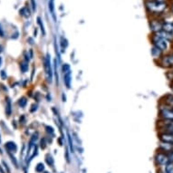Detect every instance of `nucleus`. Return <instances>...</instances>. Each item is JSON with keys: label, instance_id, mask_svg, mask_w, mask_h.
<instances>
[{"label": "nucleus", "instance_id": "obj_1", "mask_svg": "<svg viewBox=\"0 0 173 173\" xmlns=\"http://www.w3.org/2000/svg\"><path fill=\"white\" fill-rule=\"evenodd\" d=\"M147 8L154 13H160L166 8V3L163 0H151L146 3Z\"/></svg>", "mask_w": 173, "mask_h": 173}, {"label": "nucleus", "instance_id": "obj_6", "mask_svg": "<svg viewBox=\"0 0 173 173\" xmlns=\"http://www.w3.org/2000/svg\"><path fill=\"white\" fill-rule=\"evenodd\" d=\"M160 140H162V142L165 143H170L173 145V134L171 133H163L160 135Z\"/></svg>", "mask_w": 173, "mask_h": 173}, {"label": "nucleus", "instance_id": "obj_15", "mask_svg": "<svg viewBox=\"0 0 173 173\" xmlns=\"http://www.w3.org/2000/svg\"><path fill=\"white\" fill-rule=\"evenodd\" d=\"M48 6H49V11H50L51 15L53 16L54 19L56 20V15H55V2H54V0H49Z\"/></svg>", "mask_w": 173, "mask_h": 173}, {"label": "nucleus", "instance_id": "obj_30", "mask_svg": "<svg viewBox=\"0 0 173 173\" xmlns=\"http://www.w3.org/2000/svg\"><path fill=\"white\" fill-rule=\"evenodd\" d=\"M46 129H47V132H48V133H54V131H53V128H52V127L47 126V127H46Z\"/></svg>", "mask_w": 173, "mask_h": 173}, {"label": "nucleus", "instance_id": "obj_24", "mask_svg": "<svg viewBox=\"0 0 173 173\" xmlns=\"http://www.w3.org/2000/svg\"><path fill=\"white\" fill-rule=\"evenodd\" d=\"M45 160H46V162H47L48 165H53V164H54V159H53V157H52L50 154H48V155L46 156Z\"/></svg>", "mask_w": 173, "mask_h": 173}, {"label": "nucleus", "instance_id": "obj_26", "mask_svg": "<svg viewBox=\"0 0 173 173\" xmlns=\"http://www.w3.org/2000/svg\"><path fill=\"white\" fill-rule=\"evenodd\" d=\"M37 23H38V25H40V27H41V30H42L43 34L44 35V34H45V31H44V25L42 24V21H41V18H40V17H38V18H37Z\"/></svg>", "mask_w": 173, "mask_h": 173}, {"label": "nucleus", "instance_id": "obj_28", "mask_svg": "<svg viewBox=\"0 0 173 173\" xmlns=\"http://www.w3.org/2000/svg\"><path fill=\"white\" fill-rule=\"evenodd\" d=\"M31 3H32V7H33V10H36V9H37V4L35 3V0H31Z\"/></svg>", "mask_w": 173, "mask_h": 173}, {"label": "nucleus", "instance_id": "obj_7", "mask_svg": "<svg viewBox=\"0 0 173 173\" xmlns=\"http://www.w3.org/2000/svg\"><path fill=\"white\" fill-rule=\"evenodd\" d=\"M156 37L165 39V40H167V41L171 40V39L173 38L172 35H171V34H169V33H167V32H165V31H159V32H157V33H156Z\"/></svg>", "mask_w": 173, "mask_h": 173}, {"label": "nucleus", "instance_id": "obj_18", "mask_svg": "<svg viewBox=\"0 0 173 173\" xmlns=\"http://www.w3.org/2000/svg\"><path fill=\"white\" fill-rule=\"evenodd\" d=\"M165 173H173V162H170L165 166Z\"/></svg>", "mask_w": 173, "mask_h": 173}, {"label": "nucleus", "instance_id": "obj_22", "mask_svg": "<svg viewBox=\"0 0 173 173\" xmlns=\"http://www.w3.org/2000/svg\"><path fill=\"white\" fill-rule=\"evenodd\" d=\"M68 44H67V40L64 38V37H61V46H62V49L63 51L67 47Z\"/></svg>", "mask_w": 173, "mask_h": 173}, {"label": "nucleus", "instance_id": "obj_4", "mask_svg": "<svg viewBox=\"0 0 173 173\" xmlns=\"http://www.w3.org/2000/svg\"><path fill=\"white\" fill-rule=\"evenodd\" d=\"M156 161L160 165H167L171 162L169 156L164 153H158L156 155Z\"/></svg>", "mask_w": 173, "mask_h": 173}, {"label": "nucleus", "instance_id": "obj_17", "mask_svg": "<svg viewBox=\"0 0 173 173\" xmlns=\"http://www.w3.org/2000/svg\"><path fill=\"white\" fill-rule=\"evenodd\" d=\"M20 15H22L25 17H28L30 16V11L27 7H24L20 10Z\"/></svg>", "mask_w": 173, "mask_h": 173}, {"label": "nucleus", "instance_id": "obj_32", "mask_svg": "<svg viewBox=\"0 0 173 173\" xmlns=\"http://www.w3.org/2000/svg\"><path fill=\"white\" fill-rule=\"evenodd\" d=\"M1 76L3 79H6V74H5V71H2L1 72Z\"/></svg>", "mask_w": 173, "mask_h": 173}, {"label": "nucleus", "instance_id": "obj_9", "mask_svg": "<svg viewBox=\"0 0 173 173\" xmlns=\"http://www.w3.org/2000/svg\"><path fill=\"white\" fill-rule=\"evenodd\" d=\"M6 149L9 152H16L17 150V146L14 141H8L6 143Z\"/></svg>", "mask_w": 173, "mask_h": 173}, {"label": "nucleus", "instance_id": "obj_16", "mask_svg": "<svg viewBox=\"0 0 173 173\" xmlns=\"http://www.w3.org/2000/svg\"><path fill=\"white\" fill-rule=\"evenodd\" d=\"M161 52H162V51H160L159 48H157V47H155V46H154L153 48L152 49V56H153V57H155V58L159 57V56H160Z\"/></svg>", "mask_w": 173, "mask_h": 173}, {"label": "nucleus", "instance_id": "obj_3", "mask_svg": "<svg viewBox=\"0 0 173 173\" xmlns=\"http://www.w3.org/2000/svg\"><path fill=\"white\" fill-rule=\"evenodd\" d=\"M152 41H153L154 46L159 48L160 51H164L168 48V41L165 39L160 38V37H158L155 36L152 38Z\"/></svg>", "mask_w": 173, "mask_h": 173}, {"label": "nucleus", "instance_id": "obj_12", "mask_svg": "<svg viewBox=\"0 0 173 173\" xmlns=\"http://www.w3.org/2000/svg\"><path fill=\"white\" fill-rule=\"evenodd\" d=\"M164 129L167 131V133L173 134V121H169L168 120V121H165Z\"/></svg>", "mask_w": 173, "mask_h": 173}, {"label": "nucleus", "instance_id": "obj_33", "mask_svg": "<svg viewBox=\"0 0 173 173\" xmlns=\"http://www.w3.org/2000/svg\"><path fill=\"white\" fill-rule=\"evenodd\" d=\"M1 63H2V58L0 57V66H1Z\"/></svg>", "mask_w": 173, "mask_h": 173}, {"label": "nucleus", "instance_id": "obj_13", "mask_svg": "<svg viewBox=\"0 0 173 173\" xmlns=\"http://www.w3.org/2000/svg\"><path fill=\"white\" fill-rule=\"evenodd\" d=\"M151 27H152V29L155 31L156 33L157 32H159V31H161V29H162V25L161 24H160L158 21H153L152 24H151Z\"/></svg>", "mask_w": 173, "mask_h": 173}, {"label": "nucleus", "instance_id": "obj_27", "mask_svg": "<svg viewBox=\"0 0 173 173\" xmlns=\"http://www.w3.org/2000/svg\"><path fill=\"white\" fill-rule=\"evenodd\" d=\"M167 103L170 104L171 106H173V95H170V96L167 97Z\"/></svg>", "mask_w": 173, "mask_h": 173}, {"label": "nucleus", "instance_id": "obj_31", "mask_svg": "<svg viewBox=\"0 0 173 173\" xmlns=\"http://www.w3.org/2000/svg\"><path fill=\"white\" fill-rule=\"evenodd\" d=\"M32 108H33V109H31L30 111H31V112L33 113V112H35V111L37 110V104H34V105L32 106Z\"/></svg>", "mask_w": 173, "mask_h": 173}, {"label": "nucleus", "instance_id": "obj_23", "mask_svg": "<svg viewBox=\"0 0 173 173\" xmlns=\"http://www.w3.org/2000/svg\"><path fill=\"white\" fill-rule=\"evenodd\" d=\"M18 103H19V106H21L22 108L25 107V105H26V103H27L26 98H25V97H22V98L19 100Z\"/></svg>", "mask_w": 173, "mask_h": 173}, {"label": "nucleus", "instance_id": "obj_2", "mask_svg": "<svg viewBox=\"0 0 173 173\" xmlns=\"http://www.w3.org/2000/svg\"><path fill=\"white\" fill-rule=\"evenodd\" d=\"M44 72H45V76L49 83H52L53 80V69H52V64H51V60L50 56L47 54L44 59Z\"/></svg>", "mask_w": 173, "mask_h": 173}, {"label": "nucleus", "instance_id": "obj_29", "mask_svg": "<svg viewBox=\"0 0 173 173\" xmlns=\"http://www.w3.org/2000/svg\"><path fill=\"white\" fill-rule=\"evenodd\" d=\"M169 159H170V160H171V162H173V152H171V153H169Z\"/></svg>", "mask_w": 173, "mask_h": 173}, {"label": "nucleus", "instance_id": "obj_21", "mask_svg": "<svg viewBox=\"0 0 173 173\" xmlns=\"http://www.w3.org/2000/svg\"><path fill=\"white\" fill-rule=\"evenodd\" d=\"M67 138H68V142H69V146L71 149V152H74V145H73V140H72V137L69 133H67Z\"/></svg>", "mask_w": 173, "mask_h": 173}, {"label": "nucleus", "instance_id": "obj_10", "mask_svg": "<svg viewBox=\"0 0 173 173\" xmlns=\"http://www.w3.org/2000/svg\"><path fill=\"white\" fill-rule=\"evenodd\" d=\"M162 63L165 66H172L173 65V55H170L168 56H165L162 60Z\"/></svg>", "mask_w": 173, "mask_h": 173}, {"label": "nucleus", "instance_id": "obj_8", "mask_svg": "<svg viewBox=\"0 0 173 173\" xmlns=\"http://www.w3.org/2000/svg\"><path fill=\"white\" fill-rule=\"evenodd\" d=\"M162 30L172 35L173 36V23L172 22H168L162 25Z\"/></svg>", "mask_w": 173, "mask_h": 173}, {"label": "nucleus", "instance_id": "obj_19", "mask_svg": "<svg viewBox=\"0 0 173 173\" xmlns=\"http://www.w3.org/2000/svg\"><path fill=\"white\" fill-rule=\"evenodd\" d=\"M20 68H21V71L23 73H25L28 70V63H27V62H22L20 63Z\"/></svg>", "mask_w": 173, "mask_h": 173}, {"label": "nucleus", "instance_id": "obj_14", "mask_svg": "<svg viewBox=\"0 0 173 173\" xmlns=\"http://www.w3.org/2000/svg\"><path fill=\"white\" fill-rule=\"evenodd\" d=\"M6 115H11V113H12V102H11V100L9 98H6Z\"/></svg>", "mask_w": 173, "mask_h": 173}, {"label": "nucleus", "instance_id": "obj_35", "mask_svg": "<svg viewBox=\"0 0 173 173\" xmlns=\"http://www.w3.org/2000/svg\"><path fill=\"white\" fill-rule=\"evenodd\" d=\"M172 10H173V6H172Z\"/></svg>", "mask_w": 173, "mask_h": 173}, {"label": "nucleus", "instance_id": "obj_20", "mask_svg": "<svg viewBox=\"0 0 173 173\" xmlns=\"http://www.w3.org/2000/svg\"><path fill=\"white\" fill-rule=\"evenodd\" d=\"M44 171V165L43 163H38L36 167V171L38 173L43 172Z\"/></svg>", "mask_w": 173, "mask_h": 173}, {"label": "nucleus", "instance_id": "obj_11", "mask_svg": "<svg viewBox=\"0 0 173 173\" xmlns=\"http://www.w3.org/2000/svg\"><path fill=\"white\" fill-rule=\"evenodd\" d=\"M63 81H64V83L66 85L67 88H70L71 87V81H72V75H71V72H67L64 74V76H63Z\"/></svg>", "mask_w": 173, "mask_h": 173}, {"label": "nucleus", "instance_id": "obj_34", "mask_svg": "<svg viewBox=\"0 0 173 173\" xmlns=\"http://www.w3.org/2000/svg\"><path fill=\"white\" fill-rule=\"evenodd\" d=\"M44 173H48V172H44Z\"/></svg>", "mask_w": 173, "mask_h": 173}, {"label": "nucleus", "instance_id": "obj_5", "mask_svg": "<svg viewBox=\"0 0 173 173\" xmlns=\"http://www.w3.org/2000/svg\"><path fill=\"white\" fill-rule=\"evenodd\" d=\"M161 113V115L163 116L165 119L169 120V121H173V111L172 110H170V109H161L160 111Z\"/></svg>", "mask_w": 173, "mask_h": 173}, {"label": "nucleus", "instance_id": "obj_25", "mask_svg": "<svg viewBox=\"0 0 173 173\" xmlns=\"http://www.w3.org/2000/svg\"><path fill=\"white\" fill-rule=\"evenodd\" d=\"M62 70H63V74L69 72V71H70V65H69L68 63H64V64L63 65V67H62Z\"/></svg>", "mask_w": 173, "mask_h": 173}]
</instances>
